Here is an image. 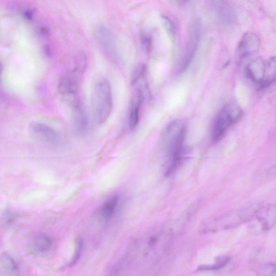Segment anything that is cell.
<instances>
[{
    "label": "cell",
    "mask_w": 276,
    "mask_h": 276,
    "mask_svg": "<svg viewBox=\"0 0 276 276\" xmlns=\"http://www.w3.org/2000/svg\"><path fill=\"white\" fill-rule=\"evenodd\" d=\"M261 40L253 32H246L240 39L237 46V55L240 60L255 54L260 49Z\"/></svg>",
    "instance_id": "cell-11"
},
{
    "label": "cell",
    "mask_w": 276,
    "mask_h": 276,
    "mask_svg": "<svg viewBox=\"0 0 276 276\" xmlns=\"http://www.w3.org/2000/svg\"><path fill=\"white\" fill-rule=\"evenodd\" d=\"M82 75L79 73L69 70L67 74L61 79L58 90L63 97L73 109L80 107L79 95V83Z\"/></svg>",
    "instance_id": "cell-7"
},
{
    "label": "cell",
    "mask_w": 276,
    "mask_h": 276,
    "mask_svg": "<svg viewBox=\"0 0 276 276\" xmlns=\"http://www.w3.org/2000/svg\"><path fill=\"white\" fill-rule=\"evenodd\" d=\"M82 246H83V242L80 239H78L76 240L75 254L72 261L70 263V266L74 265L79 261L82 250Z\"/></svg>",
    "instance_id": "cell-23"
},
{
    "label": "cell",
    "mask_w": 276,
    "mask_h": 276,
    "mask_svg": "<svg viewBox=\"0 0 276 276\" xmlns=\"http://www.w3.org/2000/svg\"><path fill=\"white\" fill-rule=\"evenodd\" d=\"M40 33L44 35H48L49 34V30L46 27H42L40 29Z\"/></svg>",
    "instance_id": "cell-26"
},
{
    "label": "cell",
    "mask_w": 276,
    "mask_h": 276,
    "mask_svg": "<svg viewBox=\"0 0 276 276\" xmlns=\"http://www.w3.org/2000/svg\"><path fill=\"white\" fill-rule=\"evenodd\" d=\"M24 15L27 20L31 21L33 19L34 12L32 10H27L25 11Z\"/></svg>",
    "instance_id": "cell-25"
},
{
    "label": "cell",
    "mask_w": 276,
    "mask_h": 276,
    "mask_svg": "<svg viewBox=\"0 0 276 276\" xmlns=\"http://www.w3.org/2000/svg\"><path fill=\"white\" fill-rule=\"evenodd\" d=\"M141 42L146 52L150 54L152 48V39L150 35L148 34H143L141 37Z\"/></svg>",
    "instance_id": "cell-22"
},
{
    "label": "cell",
    "mask_w": 276,
    "mask_h": 276,
    "mask_svg": "<svg viewBox=\"0 0 276 276\" xmlns=\"http://www.w3.org/2000/svg\"><path fill=\"white\" fill-rule=\"evenodd\" d=\"M257 273L261 276H275V264H264L257 270Z\"/></svg>",
    "instance_id": "cell-20"
},
{
    "label": "cell",
    "mask_w": 276,
    "mask_h": 276,
    "mask_svg": "<svg viewBox=\"0 0 276 276\" xmlns=\"http://www.w3.org/2000/svg\"><path fill=\"white\" fill-rule=\"evenodd\" d=\"M256 210L252 207L234 210L205 222L201 227L203 233H213L230 230L250 220Z\"/></svg>",
    "instance_id": "cell-3"
},
{
    "label": "cell",
    "mask_w": 276,
    "mask_h": 276,
    "mask_svg": "<svg viewBox=\"0 0 276 276\" xmlns=\"http://www.w3.org/2000/svg\"><path fill=\"white\" fill-rule=\"evenodd\" d=\"M215 6L219 19L225 25L231 26L236 22V11L231 4L226 1H217Z\"/></svg>",
    "instance_id": "cell-13"
},
{
    "label": "cell",
    "mask_w": 276,
    "mask_h": 276,
    "mask_svg": "<svg viewBox=\"0 0 276 276\" xmlns=\"http://www.w3.org/2000/svg\"><path fill=\"white\" fill-rule=\"evenodd\" d=\"M29 130L32 136L40 142L53 145L57 144L59 141V136L54 129L43 123H32Z\"/></svg>",
    "instance_id": "cell-10"
},
{
    "label": "cell",
    "mask_w": 276,
    "mask_h": 276,
    "mask_svg": "<svg viewBox=\"0 0 276 276\" xmlns=\"http://www.w3.org/2000/svg\"><path fill=\"white\" fill-rule=\"evenodd\" d=\"M74 119L78 130L81 132H84L88 126V119L85 111L82 109L81 106L74 109Z\"/></svg>",
    "instance_id": "cell-18"
},
{
    "label": "cell",
    "mask_w": 276,
    "mask_h": 276,
    "mask_svg": "<svg viewBox=\"0 0 276 276\" xmlns=\"http://www.w3.org/2000/svg\"><path fill=\"white\" fill-rule=\"evenodd\" d=\"M94 35L103 51L111 61L117 62L118 51L114 35L110 29L104 26L98 25L94 29Z\"/></svg>",
    "instance_id": "cell-8"
},
{
    "label": "cell",
    "mask_w": 276,
    "mask_h": 276,
    "mask_svg": "<svg viewBox=\"0 0 276 276\" xmlns=\"http://www.w3.org/2000/svg\"><path fill=\"white\" fill-rule=\"evenodd\" d=\"M131 82L137 92V95L143 100L144 103L148 102L151 98V93L147 79V68L145 64L140 63L133 69Z\"/></svg>",
    "instance_id": "cell-9"
},
{
    "label": "cell",
    "mask_w": 276,
    "mask_h": 276,
    "mask_svg": "<svg viewBox=\"0 0 276 276\" xmlns=\"http://www.w3.org/2000/svg\"><path fill=\"white\" fill-rule=\"evenodd\" d=\"M52 244L51 238L45 234H39L32 240L31 246L33 251L38 254L49 251Z\"/></svg>",
    "instance_id": "cell-16"
},
{
    "label": "cell",
    "mask_w": 276,
    "mask_h": 276,
    "mask_svg": "<svg viewBox=\"0 0 276 276\" xmlns=\"http://www.w3.org/2000/svg\"><path fill=\"white\" fill-rule=\"evenodd\" d=\"M231 258L229 256H222L217 258L212 265L199 266L197 271H215L224 268L230 262Z\"/></svg>",
    "instance_id": "cell-19"
},
{
    "label": "cell",
    "mask_w": 276,
    "mask_h": 276,
    "mask_svg": "<svg viewBox=\"0 0 276 276\" xmlns=\"http://www.w3.org/2000/svg\"><path fill=\"white\" fill-rule=\"evenodd\" d=\"M164 27H165L169 36L172 39H175L176 37V29L174 23L172 20L167 16H162Z\"/></svg>",
    "instance_id": "cell-21"
},
{
    "label": "cell",
    "mask_w": 276,
    "mask_h": 276,
    "mask_svg": "<svg viewBox=\"0 0 276 276\" xmlns=\"http://www.w3.org/2000/svg\"><path fill=\"white\" fill-rule=\"evenodd\" d=\"M14 218L15 217L12 214L7 213L6 215H4L2 217L1 221V225L4 227L10 226L11 223L14 221Z\"/></svg>",
    "instance_id": "cell-24"
},
{
    "label": "cell",
    "mask_w": 276,
    "mask_h": 276,
    "mask_svg": "<svg viewBox=\"0 0 276 276\" xmlns=\"http://www.w3.org/2000/svg\"><path fill=\"white\" fill-rule=\"evenodd\" d=\"M144 103L142 98L137 94L132 99L128 116V126L131 130L136 129L139 124L140 108Z\"/></svg>",
    "instance_id": "cell-14"
},
{
    "label": "cell",
    "mask_w": 276,
    "mask_h": 276,
    "mask_svg": "<svg viewBox=\"0 0 276 276\" xmlns=\"http://www.w3.org/2000/svg\"><path fill=\"white\" fill-rule=\"evenodd\" d=\"M254 216L260 223L263 231H268L275 224L276 217V206L270 204L256 210Z\"/></svg>",
    "instance_id": "cell-12"
},
{
    "label": "cell",
    "mask_w": 276,
    "mask_h": 276,
    "mask_svg": "<svg viewBox=\"0 0 276 276\" xmlns=\"http://www.w3.org/2000/svg\"><path fill=\"white\" fill-rule=\"evenodd\" d=\"M0 262L5 273L11 276L16 275L18 268L13 258L7 252H4L1 254L0 256Z\"/></svg>",
    "instance_id": "cell-17"
},
{
    "label": "cell",
    "mask_w": 276,
    "mask_h": 276,
    "mask_svg": "<svg viewBox=\"0 0 276 276\" xmlns=\"http://www.w3.org/2000/svg\"><path fill=\"white\" fill-rule=\"evenodd\" d=\"M113 96L112 88L109 80L103 76L94 82L91 94V109L97 122L102 124L112 112Z\"/></svg>",
    "instance_id": "cell-2"
},
{
    "label": "cell",
    "mask_w": 276,
    "mask_h": 276,
    "mask_svg": "<svg viewBox=\"0 0 276 276\" xmlns=\"http://www.w3.org/2000/svg\"><path fill=\"white\" fill-rule=\"evenodd\" d=\"M202 25L199 18L194 19L190 23L187 39L180 58L178 73L182 74L191 66L195 58L201 36Z\"/></svg>",
    "instance_id": "cell-6"
},
{
    "label": "cell",
    "mask_w": 276,
    "mask_h": 276,
    "mask_svg": "<svg viewBox=\"0 0 276 276\" xmlns=\"http://www.w3.org/2000/svg\"><path fill=\"white\" fill-rule=\"evenodd\" d=\"M243 110L236 102H228L220 109L214 121L211 138L218 142L226 132L241 118Z\"/></svg>",
    "instance_id": "cell-5"
},
{
    "label": "cell",
    "mask_w": 276,
    "mask_h": 276,
    "mask_svg": "<svg viewBox=\"0 0 276 276\" xmlns=\"http://www.w3.org/2000/svg\"><path fill=\"white\" fill-rule=\"evenodd\" d=\"M119 203V197L118 196L111 197L105 201L100 211V214L104 220L108 221L113 218L118 208Z\"/></svg>",
    "instance_id": "cell-15"
},
{
    "label": "cell",
    "mask_w": 276,
    "mask_h": 276,
    "mask_svg": "<svg viewBox=\"0 0 276 276\" xmlns=\"http://www.w3.org/2000/svg\"><path fill=\"white\" fill-rule=\"evenodd\" d=\"M246 77L263 90L271 86L276 78V61L270 57L268 61L256 58L249 63L245 69Z\"/></svg>",
    "instance_id": "cell-4"
},
{
    "label": "cell",
    "mask_w": 276,
    "mask_h": 276,
    "mask_svg": "<svg viewBox=\"0 0 276 276\" xmlns=\"http://www.w3.org/2000/svg\"><path fill=\"white\" fill-rule=\"evenodd\" d=\"M187 130L185 120L178 119L170 122L161 132L160 146L167 158L164 170L166 176L175 172L183 161Z\"/></svg>",
    "instance_id": "cell-1"
},
{
    "label": "cell",
    "mask_w": 276,
    "mask_h": 276,
    "mask_svg": "<svg viewBox=\"0 0 276 276\" xmlns=\"http://www.w3.org/2000/svg\"><path fill=\"white\" fill-rule=\"evenodd\" d=\"M3 72V66L1 63H0V77H1V75Z\"/></svg>",
    "instance_id": "cell-27"
}]
</instances>
